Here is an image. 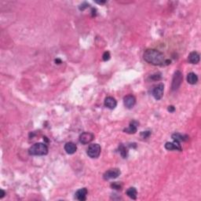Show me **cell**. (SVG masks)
I'll list each match as a JSON object with an SVG mask.
<instances>
[{"label":"cell","mask_w":201,"mask_h":201,"mask_svg":"<svg viewBox=\"0 0 201 201\" xmlns=\"http://www.w3.org/2000/svg\"><path fill=\"white\" fill-rule=\"evenodd\" d=\"M1 192H2V194H1V196H0V198H2L4 196H5L6 193H5V192H4V191L2 190H2H1Z\"/></svg>","instance_id":"d4e9b609"},{"label":"cell","mask_w":201,"mask_h":201,"mask_svg":"<svg viewBox=\"0 0 201 201\" xmlns=\"http://www.w3.org/2000/svg\"><path fill=\"white\" fill-rule=\"evenodd\" d=\"M119 151L120 155L122 156L123 158H127V150L126 147L123 145H120L119 146Z\"/></svg>","instance_id":"ac0fdd59"},{"label":"cell","mask_w":201,"mask_h":201,"mask_svg":"<svg viewBox=\"0 0 201 201\" xmlns=\"http://www.w3.org/2000/svg\"><path fill=\"white\" fill-rule=\"evenodd\" d=\"M123 102H124L125 106L127 109H131L135 106V103H136V99L133 95H127L123 98Z\"/></svg>","instance_id":"ba28073f"},{"label":"cell","mask_w":201,"mask_h":201,"mask_svg":"<svg viewBox=\"0 0 201 201\" xmlns=\"http://www.w3.org/2000/svg\"><path fill=\"white\" fill-rule=\"evenodd\" d=\"M94 138V135H93L90 132H84V133L81 134L79 136V142L83 145L90 143L92 142Z\"/></svg>","instance_id":"52a82bcc"},{"label":"cell","mask_w":201,"mask_h":201,"mask_svg":"<svg viewBox=\"0 0 201 201\" xmlns=\"http://www.w3.org/2000/svg\"><path fill=\"white\" fill-rule=\"evenodd\" d=\"M163 90H164V86L163 83H159L156 86L154 87L152 90V96L156 100H160L163 95Z\"/></svg>","instance_id":"8992f818"},{"label":"cell","mask_w":201,"mask_h":201,"mask_svg":"<svg viewBox=\"0 0 201 201\" xmlns=\"http://www.w3.org/2000/svg\"><path fill=\"white\" fill-rule=\"evenodd\" d=\"M65 150L68 154H74L77 150V146L73 142H68L65 145Z\"/></svg>","instance_id":"7c38bea8"},{"label":"cell","mask_w":201,"mask_h":201,"mask_svg":"<svg viewBox=\"0 0 201 201\" xmlns=\"http://www.w3.org/2000/svg\"><path fill=\"white\" fill-rule=\"evenodd\" d=\"M55 62H56V64H58V65H59V64L61 63V59H56L55 60Z\"/></svg>","instance_id":"cb8c5ba5"},{"label":"cell","mask_w":201,"mask_h":201,"mask_svg":"<svg viewBox=\"0 0 201 201\" xmlns=\"http://www.w3.org/2000/svg\"><path fill=\"white\" fill-rule=\"evenodd\" d=\"M144 60L152 65H163L166 63V59L163 53L154 49H149L145 51L143 54Z\"/></svg>","instance_id":"6da1fadb"},{"label":"cell","mask_w":201,"mask_h":201,"mask_svg":"<svg viewBox=\"0 0 201 201\" xmlns=\"http://www.w3.org/2000/svg\"><path fill=\"white\" fill-rule=\"evenodd\" d=\"M171 138H173V140L175 141V142H179V143H180V142H185V141H187L188 138H189L186 135H182L179 133L173 134Z\"/></svg>","instance_id":"5bb4252c"},{"label":"cell","mask_w":201,"mask_h":201,"mask_svg":"<svg viewBox=\"0 0 201 201\" xmlns=\"http://www.w3.org/2000/svg\"><path fill=\"white\" fill-rule=\"evenodd\" d=\"M86 195H87V189L86 188H82V189L76 191L75 194V198L78 200L84 201L86 200Z\"/></svg>","instance_id":"9c48e42d"},{"label":"cell","mask_w":201,"mask_h":201,"mask_svg":"<svg viewBox=\"0 0 201 201\" xmlns=\"http://www.w3.org/2000/svg\"><path fill=\"white\" fill-rule=\"evenodd\" d=\"M28 152L32 156H45L48 153V148L46 144L36 143L30 147Z\"/></svg>","instance_id":"7a4b0ae2"},{"label":"cell","mask_w":201,"mask_h":201,"mask_svg":"<svg viewBox=\"0 0 201 201\" xmlns=\"http://www.w3.org/2000/svg\"><path fill=\"white\" fill-rule=\"evenodd\" d=\"M187 81L189 84L194 85V84H196L198 81L197 75H196L195 73H193V72H190V73L188 74L187 75Z\"/></svg>","instance_id":"9a60e30c"},{"label":"cell","mask_w":201,"mask_h":201,"mask_svg":"<svg viewBox=\"0 0 201 201\" xmlns=\"http://www.w3.org/2000/svg\"><path fill=\"white\" fill-rule=\"evenodd\" d=\"M111 186H112V189H117V190L121 189V188H122V185H121L119 183H117V182H114V183H112V185H111Z\"/></svg>","instance_id":"d6986e66"},{"label":"cell","mask_w":201,"mask_h":201,"mask_svg":"<svg viewBox=\"0 0 201 201\" xmlns=\"http://www.w3.org/2000/svg\"><path fill=\"white\" fill-rule=\"evenodd\" d=\"M101 146L98 144H92L88 147L87 149V155L90 158L95 159L99 156L101 153Z\"/></svg>","instance_id":"3957f363"},{"label":"cell","mask_w":201,"mask_h":201,"mask_svg":"<svg viewBox=\"0 0 201 201\" xmlns=\"http://www.w3.org/2000/svg\"><path fill=\"white\" fill-rule=\"evenodd\" d=\"M105 105L109 109H114L117 105V102L112 97H107L105 100Z\"/></svg>","instance_id":"8fae6325"},{"label":"cell","mask_w":201,"mask_h":201,"mask_svg":"<svg viewBox=\"0 0 201 201\" xmlns=\"http://www.w3.org/2000/svg\"><path fill=\"white\" fill-rule=\"evenodd\" d=\"M182 79H183V76H182V73L180 71H177L175 72V75L173 76V79H172V85L171 88L173 90H176L179 88V86L182 84Z\"/></svg>","instance_id":"277c9868"},{"label":"cell","mask_w":201,"mask_h":201,"mask_svg":"<svg viewBox=\"0 0 201 201\" xmlns=\"http://www.w3.org/2000/svg\"><path fill=\"white\" fill-rule=\"evenodd\" d=\"M175 110V108L173 106V105H171V106L168 107V111H169L170 112H174Z\"/></svg>","instance_id":"603a6c76"},{"label":"cell","mask_w":201,"mask_h":201,"mask_svg":"<svg viewBox=\"0 0 201 201\" xmlns=\"http://www.w3.org/2000/svg\"><path fill=\"white\" fill-rule=\"evenodd\" d=\"M120 175V171L118 168H113L107 171L103 175V178L105 180H109V179H115L119 176Z\"/></svg>","instance_id":"5b68a950"},{"label":"cell","mask_w":201,"mask_h":201,"mask_svg":"<svg viewBox=\"0 0 201 201\" xmlns=\"http://www.w3.org/2000/svg\"><path fill=\"white\" fill-rule=\"evenodd\" d=\"M123 131L127 134L134 135V134H135L137 132V127L135 126L134 123H131V124H130V126L128 127L125 128V129L123 130Z\"/></svg>","instance_id":"e0dca14e"},{"label":"cell","mask_w":201,"mask_h":201,"mask_svg":"<svg viewBox=\"0 0 201 201\" xmlns=\"http://www.w3.org/2000/svg\"><path fill=\"white\" fill-rule=\"evenodd\" d=\"M188 59L191 64H198L199 61V54L196 51H192L189 54Z\"/></svg>","instance_id":"4fadbf2b"},{"label":"cell","mask_w":201,"mask_h":201,"mask_svg":"<svg viewBox=\"0 0 201 201\" xmlns=\"http://www.w3.org/2000/svg\"><path fill=\"white\" fill-rule=\"evenodd\" d=\"M165 149H167V150L169 151H171V150L182 151V147H181L180 143L175 142V141H174V142H167V143L165 144Z\"/></svg>","instance_id":"30bf717a"},{"label":"cell","mask_w":201,"mask_h":201,"mask_svg":"<svg viewBox=\"0 0 201 201\" xmlns=\"http://www.w3.org/2000/svg\"><path fill=\"white\" fill-rule=\"evenodd\" d=\"M127 195L129 196L131 199H137V190L135 188L131 187L127 190Z\"/></svg>","instance_id":"2e32d148"},{"label":"cell","mask_w":201,"mask_h":201,"mask_svg":"<svg viewBox=\"0 0 201 201\" xmlns=\"http://www.w3.org/2000/svg\"><path fill=\"white\" fill-rule=\"evenodd\" d=\"M141 135H142L144 138H146L150 135V132H149V131H144V132H142V133L141 134Z\"/></svg>","instance_id":"44dd1931"},{"label":"cell","mask_w":201,"mask_h":201,"mask_svg":"<svg viewBox=\"0 0 201 201\" xmlns=\"http://www.w3.org/2000/svg\"><path fill=\"white\" fill-rule=\"evenodd\" d=\"M102 58H103V61H109V60L110 59V54H109V52L106 51V52L104 53L103 56H102Z\"/></svg>","instance_id":"ffe728a7"},{"label":"cell","mask_w":201,"mask_h":201,"mask_svg":"<svg viewBox=\"0 0 201 201\" xmlns=\"http://www.w3.org/2000/svg\"><path fill=\"white\" fill-rule=\"evenodd\" d=\"M151 78H152V79H154V80H159V79H160V78H161V76H160V75H152V77H151Z\"/></svg>","instance_id":"7402d4cb"}]
</instances>
